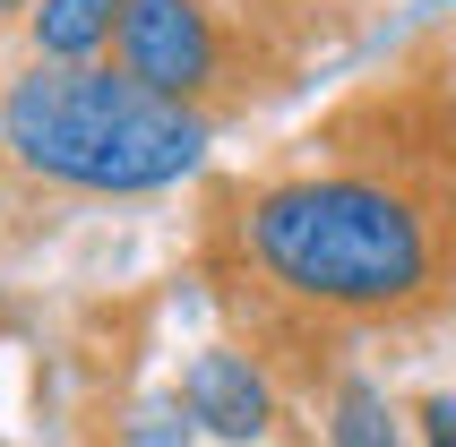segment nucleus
Listing matches in <instances>:
<instances>
[{
	"label": "nucleus",
	"instance_id": "423d86ee",
	"mask_svg": "<svg viewBox=\"0 0 456 447\" xmlns=\"http://www.w3.org/2000/svg\"><path fill=\"white\" fill-rule=\"evenodd\" d=\"M319 422H328V447H405V413L370 370H345L319 396Z\"/></svg>",
	"mask_w": 456,
	"mask_h": 447
},
{
	"label": "nucleus",
	"instance_id": "f257e3e1",
	"mask_svg": "<svg viewBox=\"0 0 456 447\" xmlns=\"http://www.w3.org/2000/svg\"><path fill=\"white\" fill-rule=\"evenodd\" d=\"M199 284L276 387L328 396L354 345L456 319V61L413 44L267 164L199 190Z\"/></svg>",
	"mask_w": 456,
	"mask_h": 447
},
{
	"label": "nucleus",
	"instance_id": "20e7f679",
	"mask_svg": "<svg viewBox=\"0 0 456 447\" xmlns=\"http://www.w3.org/2000/svg\"><path fill=\"white\" fill-rule=\"evenodd\" d=\"M181 413H190L207 439L258 447V439H276V422H284V387L258 370L241 345H207V353L181 362Z\"/></svg>",
	"mask_w": 456,
	"mask_h": 447
},
{
	"label": "nucleus",
	"instance_id": "9d476101",
	"mask_svg": "<svg viewBox=\"0 0 456 447\" xmlns=\"http://www.w3.org/2000/svg\"><path fill=\"white\" fill-rule=\"evenodd\" d=\"M422 447H456V439H422Z\"/></svg>",
	"mask_w": 456,
	"mask_h": 447
},
{
	"label": "nucleus",
	"instance_id": "1a4fd4ad",
	"mask_svg": "<svg viewBox=\"0 0 456 447\" xmlns=\"http://www.w3.org/2000/svg\"><path fill=\"white\" fill-rule=\"evenodd\" d=\"M0 173H9V103H0Z\"/></svg>",
	"mask_w": 456,
	"mask_h": 447
},
{
	"label": "nucleus",
	"instance_id": "7ed1b4c3",
	"mask_svg": "<svg viewBox=\"0 0 456 447\" xmlns=\"http://www.w3.org/2000/svg\"><path fill=\"white\" fill-rule=\"evenodd\" d=\"M293 61H302V26L276 0H121L112 69L216 129L276 103L293 86Z\"/></svg>",
	"mask_w": 456,
	"mask_h": 447
},
{
	"label": "nucleus",
	"instance_id": "f03ea898",
	"mask_svg": "<svg viewBox=\"0 0 456 447\" xmlns=\"http://www.w3.org/2000/svg\"><path fill=\"white\" fill-rule=\"evenodd\" d=\"M9 164L35 190H69V199H155L207 173L216 121L147 95L129 69H44L18 61L9 86Z\"/></svg>",
	"mask_w": 456,
	"mask_h": 447
},
{
	"label": "nucleus",
	"instance_id": "0eeeda50",
	"mask_svg": "<svg viewBox=\"0 0 456 447\" xmlns=\"http://www.w3.org/2000/svg\"><path fill=\"white\" fill-rule=\"evenodd\" d=\"M413 422H422V439H456V387L422 396V404H413Z\"/></svg>",
	"mask_w": 456,
	"mask_h": 447
},
{
	"label": "nucleus",
	"instance_id": "39448f33",
	"mask_svg": "<svg viewBox=\"0 0 456 447\" xmlns=\"http://www.w3.org/2000/svg\"><path fill=\"white\" fill-rule=\"evenodd\" d=\"M18 44L44 69H103L121 44V0H35Z\"/></svg>",
	"mask_w": 456,
	"mask_h": 447
},
{
	"label": "nucleus",
	"instance_id": "6e6552de",
	"mask_svg": "<svg viewBox=\"0 0 456 447\" xmlns=\"http://www.w3.org/2000/svg\"><path fill=\"white\" fill-rule=\"evenodd\" d=\"M26 18H35V0H0V35H26Z\"/></svg>",
	"mask_w": 456,
	"mask_h": 447
}]
</instances>
